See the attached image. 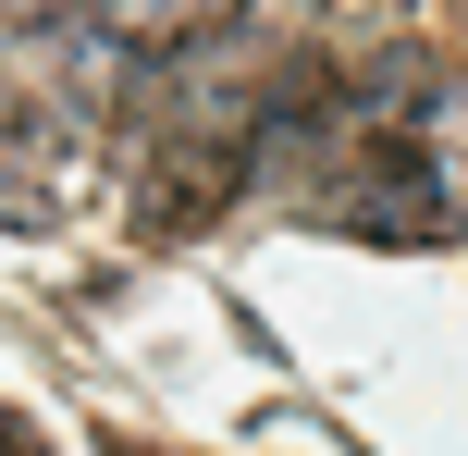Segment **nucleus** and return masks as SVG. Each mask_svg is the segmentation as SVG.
<instances>
[{
  "label": "nucleus",
  "mask_w": 468,
  "mask_h": 456,
  "mask_svg": "<svg viewBox=\"0 0 468 456\" xmlns=\"http://www.w3.org/2000/svg\"><path fill=\"white\" fill-rule=\"evenodd\" d=\"M13 444H37V419H25V408H0V456H13Z\"/></svg>",
  "instance_id": "20e7f679"
},
{
  "label": "nucleus",
  "mask_w": 468,
  "mask_h": 456,
  "mask_svg": "<svg viewBox=\"0 0 468 456\" xmlns=\"http://www.w3.org/2000/svg\"><path fill=\"white\" fill-rule=\"evenodd\" d=\"M259 173V148H247V123H173L161 148H148V186H136V222L148 235H197V222L222 210L234 186Z\"/></svg>",
  "instance_id": "f257e3e1"
},
{
  "label": "nucleus",
  "mask_w": 468,
  "mask_h": 456,
  "mask_svg": "<svg viewBox=\"0 0 468 456\" xmlns=\"http://www.w3.org/2000/svg\"><path fill=\"white\" fill-rule=\"evenodd\" d=\"M49 210H62V197H49V186H13V173H0V222H25V235H37Z\"/></svg>",
  "instance_id": "f03ea898"
},
{
  "label": "nucleus",
  "mask_w": 468,
  "mask_h": 456,
  "mask_svg": "<svg viewBox=\"0 0 468 456\" xmlns=\"http://www.w3.org/2000/svg\"><path fill=\"white\" fill-rule=\"evenodd\" d=\"M13 25H62V13H87V0H0Z\"/></svg>",
  "instance_id": "7ed1b4c3"
}]
</instances>
